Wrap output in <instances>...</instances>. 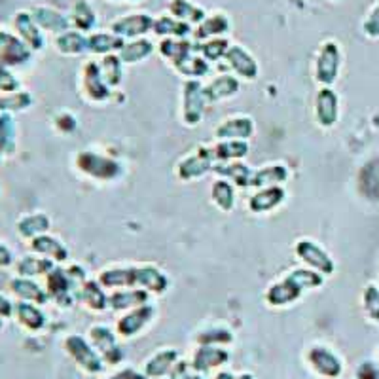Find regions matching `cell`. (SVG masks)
Listing matches in <instances>:
<instances>
[{
	"label": "cell",
	"mask_w": 379,
	"mask_h": 379,
	"mask_svg": "<svg viewBox=\"0 0 379 379\" xmlns=\"http://www.w3.org/2000/svg\"><path fill=\"white\" fill-rule=\"evenodd\" d=\"M251 133H253V122L246 118L230 119L216 131L218 137H249Z\"/></svg>",
	"instance_id": "ac0fdd59"
},
{
	"label": "cell",
	"mask_w": 379,
	"mask_h": 379,
	"mask_svg": "<svg viewBox=\"0 0 379 379\" xmlns=\"http://www.w3.org/2000/svg\"><path fill=\"white\" fill-rule=\"evenodd\" d=\"M146 302V294L144 292H127V294H114L110 298V305L114 309H127L133 305H141Z\"/></svg>",
	"instance_id": "cb8c5ba5"
},
{
	"label": "cell",
	"mask_w": 379,
	"mask_h": 379,
	"mask_svg": "<svg viewBox=\"0 0 379 379\" xmlns=\"http://www.w3.org/2000/svg\"><path fill=\"white\" fill-rule=\"evenodd\" d=\"M186 372H188L186 365H184V362H180V365L175 368V372H173L171 379H188Z\"/></svg>",
	"instance_id": "e575fe53"
},
{
	"label": "cell",
	"mask_w": 379,
	"mask_h": 379,
	"mask_svg": "<svg viewBox=\"0 0 379 379\" xmlns=\"http://www.w3.org/2000/svg\"><path fill=\"white\" fill-rule=\"evenodd\" d=\"M322 284V277L313 273V271H305V269H298L292 275L286 277L283 283L271 286L268 292V302L271 305H284L294 302L302 289L307 286H319Z\"/></svg>",
	"instance_id": "6da1fadb"
},
{
	"label": "cell",
	"mask_w": 379,
	"mask_h": 379,
	"mask_svg": "<svg viewBox=\"0 0 379 379\" xmlns=\"http://www.w3.org/2000/svg\"><path fill=\"white\" fill-rule=\"evenodd\" d=\"M366 32L370 37H378L379 35V8H376V12L372 14V17L366 21Z\"/></svg>",
	"instance_id": "1f68e13d"
},
{
	"label": "cell",
	"mask_w": 379,
	"mask_h": 379,
	"mask_svg": "<svg viewBox=\"0 0 379 379\" xmlns=\"http://www.w3.org/2000/svg\"><path fill=\"white\" fill-rule=\"evenodd\" d=\"M90 70L86 75V88L90 91V95L93 99H104L108 95V88L101 82V76H99V70H97L95 65H90Z\"/></svg>",
	"instance_id": "603a6c76"
},
{
	"label": "cell",
	"mask_w": 379,
	"mask_h": 379,
	"mask_svg": "<svg viewBox=\"0 0 379 379\" xmlns=\"http://www.w3.org/2000/svg\"><path fill=\"white\" fill-rule=\"evenodd\" d=\"M231 340V336L226 332V330H208L203 336H200V343H215L222 342L228 343Z\"/></svg>",
	"instance_id": "f546056e"
},
{
	"label": "cell",
	"mask_w": 379,
	"mask_h": 379,
	"mask_svg": "<svg viewBox=\"0 0 379 379\" xmlns=\"http://www.w3.org/2000/svg\"><path fill=\"white\" fill-rule=\"evenodd\" d=\"M365 305L370 317L376 320H379V290L370 286V289L365 292Z\"/></svg>",
	"instance_id": "83f0119b"
},
{
	"label": "cell",
	"mask_w": 379,
	"mask_h": 379,
	"mask_svg": "<svg viewBox=\"0 0 379 379\" xmlns=\"http://www.w3.org/2000/svg\"><path fill=\"white\" fill-rule=\"evenodd\" d=\"M215 157L211 154V150H201L200 156L188 157L186 162H182L179 167L180 179H195V177H201L203 173L211 169V162Z\"/></svg>",
	"instance_id": "30bf717a"
},
{
	"label": "cell",
	"mask_w": 379,
	"mask_h": 379,
	"mask_svg": "<svg viewBox=\"0 0 379 379\" xmlns=\"http://www.w3.org/2000/svg\"><path fill=\"white\" fill-rule=\"evenodd\" d=\"M215 171L224 175V177L233 179L235 184H239V186H251V180H253V173L241 164L228 165V167H215Z\"/></svg>",
	"instance_id": "ffe728a7"
},
{
	"label": "cell",
	"mask_w": 379,
	"mask_h": 379,
	"mask_svg": "<svg viewBox=\"0 0 379 379\" xmlns=\"http://www.w3.org/2000/svg\"><path fill=\"white\" fill-rule=\"evenodd\" d=\"M137 284H142L150 290H156V292H162V290L167 286V279H165L157 269L154 268H142L137 269Z\"/></svg>",
	"instance_id": "2e32d148"
},
{
	"label": "cell",
	"mask_w": 379,
	"mask_h": 379,
	"mask_svg": "<svg viewBox=\"0 0 379 379\" xmlns=\"http://www.w3.org/2000/svg\"><path fill=\"white\" fill-rule=\"evenodd\" d=\"M91 338H93V343H95L97 349L103 353V357L110 365H118L119 360H122V349L118 347L114 336L110 334V330L104 327H95L91 330Z\"/></svg>",
	"instance_id": "8992f818"
},
{
	"label": "cell",
	"mask_w": 379,
	"mask_h": 379,
	"mask_svg": "<svg viewBox=\"0 0 379 379\" xmlns=\"http://www.w3.org/2000/svg\"><path fill=\"white\" fill-rule=\"evenodd\" d=\"M150 52V44L148 42H137V44L127 46L126 50H124V61H137L144 57L146 53Z\"/></svg>",
	"instance_id": "f1b7e54d"
},
{
	"label": "cell",
	"mask_w": 379,
	"mask_h": 379,
	"mask_svg": "<svg viewBox=\"0 0 379 379\" xmlns=\"http://www.w3.org/2000/svg\"><path fill=\"white\" fill-rule=\"evenodd\" d=\"M286 179V171L283 167H268L264 171H258L253 175L251 186H262V184H275V182H283Z\"/></svg>",
	"instance_id": "7402d4cb"
},
{
	"label": "cell",
	"mask_w": 379,
	"mask_h": 379,
	"mask_svg": "<svg viewBox=\"0 0 379 379\" xmlns=\"http://www.w3.org/2000/svg\"><path fill=\"white\" fill-rule=\"evenodd\" d=\"M124 25H116V30L122 35H139L148 27V19L146 17H131L127 21H122Z\"/></svg>",
	"instance_id": "484cf974"
},
{
	"label": "cell",
	"mask_w": 379,
	"mask_h": 379,
	"mask_svg": "<svg viewBox=\"0 0 379 379\" xmlns=\"http://www.w3.org/2000/svg\"><path fill=\"white\" fill-rule=\"evenodd\" d=\"M237 379H253V378H251V376H241V378H237Z\"/></svg>",
	"instance_id": "8d00e7d4"
},
{
	"label": "cell",
	"mask_w": 379,
	"mask_h": 379,
	"mask_svg": "<svg viewBox=\"0 0 379 379\" xmlns=\"http://www.w3.org/2000/svg\"><path fill=\"white\" fill-rule=\"evenodd\" d=\"M239 88V84L235 78L231 76H222L218 78L215 82L208 86L205 90V99L208 101H218V99H224V97H230L231 93H235Z\"/></svg>",
	"instance_id": "5bb4252c"
},
{
	"label": "cell",
	"mask_w": 379,
	"mask_h": 379,
	"mask_svg": "<svg viewBox=\"0 0 379 379\" xmlns=\"http://www.w3.org/2000/svg\"><path fill=\"white\" fill-rule=\"evenodd\" d=\"M249 152V146L245 142H224L218 144L216 148L211 150L213 157L218 159H231V157H243Z\"/></svg>",
	"instance_id": "44dd1931"
},
{
	"label": "cell",
	"mask_w": 379,
	"mask_h": 379,
	"mask_svg": "<svg viewBox=\"0 0 379 379\" xmlns=\"http://www.w3.org/2000/svg\"><path fill=\"white\" fill-rule=\"evenodd\" d=\"M317 118L324 127L334 126L338 119V97L332 90H322L317 95Z\"/></svg>",
	"instance_id": "52a82bcc"
},
{
	"label": "cell",
	"mask_w": 379,
	"mask_h": 379,
	"mask_svg": "<svg viewBox=\"0 0 379 379\" xmlns=\"http://www.w3.org/2000/svg\"><path fill=\"white\" fill-rule=\"evenodd\" d=\"M68 351L75 355V358L80 362L82 368H86L88 372H101L103 370V365H101V360L95 355V351L91 349L88 343L84 342L82 338H78V336H72L70 340H68Z\"/></svg>",
	"instance_id": "5b68a950"
},
{
	"label": "cell",
	"mask_w": 379,
	"mask_h": 379,
	"mask_svg": "<svg viewBox=\"0 0 379 379\" xmlns=\"http://www.w3.org/2000/svg\"><path fill=\"white\" fill-rule=\"evenodd\" d=\"M184 119L190 126L197 124L203 114V104H205V90H201L197 82H188L184 88Z\"/></svg>",
	"instance_id": "3957f363"
},
{
	"label": "cell",
	"mask_w": 379,
	"mask_h": 379,
	"mask_svg": "<svg viewBox=\"0 0 379 379\" xmlns=\"http://www.w3.org/2000/svg\"><path fill=\"white\" fill-rule=\"evenodd\" d=\"M101 283L106 286H119V284H137V269H112L101 273Z\"/></svg>",
	"instance_id": "e0dca14e"
},
{
	"label": "cell",
	"mask_w": 379,
	"mask_h": 379,
	"mask_svg": "<svg viewBox=\"0 0 379 379\" xmlns=\"http://www.w3.org/2000/svg\"><path fill=\"white\" fill-rule=\"evenodd\" d=\"M112 46L116 44H114L108 37H93V40H91V48H93L95 52H106V50H110Z\"/></svg>",
	"instance_id": "4dcf8cb0"
},
{
	"label": "cell",
	"mask_w": 379,
	"mask_h": 379,
	"mask_svg": "<svg viewBox=\"0 0 379 379\" xmlns=\"http://www.w3.org/2000/svg\"><path fill=\"white\" fill-rule=\"evenodd\" d=\"M226 360H228V353L215 349V347H205V349L197 351L195 360H193V368L197 372H208L211 368L224 365Z\"/></svg>",
	"instance_id": "7c38bea8"
},
{
	"label": "cell",
	"mask_w": 379,
	"mask_h": 379,
	"mask_svg": "<svg viewBox=\"0 0 379 379\" xmlns=\"http://www.w3.org/2000/svg\"><path fill=\"white\" fill-rule=\"evenodd\" d=\"M226 48V42H213V44L205 46V53H207V57L211 59H216V57H220L222 55V50Z\"/></svg>",
	"instance_id": "d6a6232c"
},
{
	"label": "cell",
	"mask_w": 379,
	"mask_h": 379,
	"mask_svg": "<svg viewBox=\"0 0 379 379\" xmlns=\"http://www.w3.org/2000/svg\"><path fill=\"white\" fill-rule=\"evenodd\" d=\"M78 159H80L78 165L82 167L84 171L90 173L93 177H99V179H112V177H116L122 171L116 162L95 156V154H82Z\"/></svg>",
	"instance_id": "7a4b0ae2"
},
{
	"label": "cell",
	"mask_w": 379,
	"mask_h": 379,
	"mask_svg": "<svg viewBox=\"0 0 379 379\" xmlns=\"http://www.w3.org/2000/svg\"><path fill=\"white\" fill-rule=\"evenodd\" d=\"M110 379H144L141 378V376H137V373L133 372V370H126V372L118 373V376H114V378Z\"/></svg>",
	"instance_id": "d590c367"
},
{
	"label": "cell",
	"mask_w": 379,
	"mask_h": 379,
	"mask_svg": "<svg viewBox=\"0 0 379 379\" xmlns=\"http://www.w3.org/2000/svg\"><path fill=\"white\" fill-rule=\"evenodd\" d=\"M152 307H139V309H135L133 313H129L126 315L124 319L118 322V332L122 336H133L137 334L139 330H141L146 322L152 317Z\"/></svg>",
	"instance_id": "8fae6325"
},
{
	"label": "cell",
	"mask_w": 379,
	"mask_h": 379,
	"mask_svg": "<svg viewBox=\"0 0 379 379\" xmlns=\"http://www.w3.org/2000/svg\"><path fill=\"white\" fill-rule=\"evenodd\" d=\"M309 360L315 366V370L320 373H324L328 378H336L342 372V365L340 360L330 353V351L322 349V347H315L309 351Z\"/></svg>",
	"instance_id": "9c48e42d"
},
{
	"label": "cell",
	"mask_w": 379,
	"mask_h": 379,
	"mask_svg": "<svg viewBox=\"0 0 379 379\" xmlns=\"http://www.w3.org/2000/svg\"><path fill=\"white\" fill-rule=\"evenodd\" d=\"M284 197V192L281 188H268V190H262L251 200V211L254 213H262V211H269L275 205H279Z\"/></svg>",
	"instance_id": "4fadbf2b"
},
{
	"label": "cell",
	"mask_w": 379,
	"mask_h": 379,
	"mask_svg": "<svg viewBox=\"0 0 379 379\" xmlns=\"http://www.w3.org/2000/svg\"><path fill=\"white\" fill-rule=\"evenodd\" d=\"M338 65H340V55H338V48L334 44H328L319 59V70H317V78L322 84H332L338 76Z\"/></svg>",
	"instance_id": "ba28073f"
},
{
	"label": "cell",
	"mask_w": 379,
	"mask_h": 379,
	"mask_svg": "<svg viewBox=\"0 0 379 379\" xmlns=\"http://www.w3.org/2000/svg\"><path fill=\"white\" fill-rule=\"evenodd\" d=\"M358 379H378V372H376L373 365L366 362V365L360 366V370H358Z\"/></svg>",
	"instance_id": "836d02e7"
},
{
	"label": "cell",
	"mask_w": 379,
	"mask_h": 379,
	"mask_svg": "<svg viewBox=\"0 0 379 379\" xmlns=\"http://www.w3.org/2000/svg\"><path fill=\"white\" fill-rule=\"evenodd\" d=\"M175 360H177L175 351H164L146 365V373L148 376H164V373L169 372V368H171Z\"/></svg>",
	"instance_id": "d6986e66"
},
{
	"label": "cell",
	"mask_w": 379,
	"mask_h": 379,
	"mask_svg": "<svg viewBox=\"0 0 379 379\" xmlns=\"http://www.w3.org/2000/svg\"><path fill=\"white\" fill-rule=\"evenodd\" d=\"M296 253L305 264H309L311 268L319 269L322 273H332L334 271V264L328 258L327 253H322L319 246L313 245L309 241H300L296 245Z\"/></svg>",
	"instance_id": "277c9868"
},
{
	"label": "cell",
	"mask_w": 379,
	"mask_h": 379,
	"mask_svg": "<svg viewBox=\"0 0 379 379\" xmlns=\"http://www.w3.org/2000/svg\"><path fill=\"white\" fill-rule=\"evenodd\" d=\"M228 59L233 65V68L241 72L246 78H254L256 76V63H254L249 55H246L243 50H239V48H233L230 53H228Z\"/></svg>",
	"instance_id": "9a60e30c"
},
{
	"label": "cell",
	"mask_w": 379,
	"mask_h": 379,
	"mask_svg": "<svg viewBox=\"0 0 379 379\" xmlns=\"http://www.w3.org/2000/svg\"><path fill=\"white\" fill-rule=\"evenodd\" d=\"M213 200L220 205L224 211H230L233 207V190L228 182H216L213 186Z\"/></svg>",
	"instance_id": "d4e9b609"
},
{
	"label": "cell",
	"mask_w": 379,
	"mask_h": 379,
	"mask_svg": "<svg viewBox=\"0 0 379 379\" xmlns=\"http://www.w3.org/2000/svg\"><path fill=\"white\" fill-rule=\"evenodd\" d=\"M84 294H86V300L90 302V305L93 309H103L104 305H106V298L103 296V292L99 290V286H97L95 283L88 284Z\"/></svg>",
	"instance_id": "4316f807"
}]
</instances>
